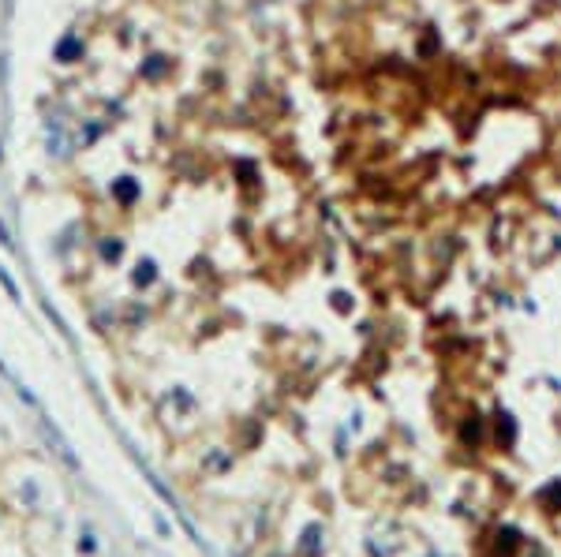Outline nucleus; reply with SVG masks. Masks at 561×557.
I'll list each match as a JSON object with an SVG mask.
<instances>
[{
    "label": "nucleus",
    "mask_w": 561,
    "mask_h": 557,
    "mask_svg": "<svg viewBox=\"0 0 561 557\" xmlns=\"http://www.w3.org/2000/svg\"><path fill=\"white\" fill-rule=\"evenodd\" d=\"M38 419H41V430H46V442L56 449V457H61V460L71 467V472H79V460H75V452H71V445L64 442L61 434H56V427H49V423H46V415H41V412H38Z\"/></svg>",
    "instance_id": "f257e3e1"
},
{
    "label": "nucleus",
    "mask_w": 561,
    "mask_h": 557,
    "mask_svg": "<svg viewBox=\"0 0 561 557\" xmlns=\"http://www.w3.org/2000/svg\"><path fill=\"white\" fill-rule=\"evenodd\" d=\"M326 550V531H322V524H311L303 531V542H300V557H318Z\"/></svg>",
    "instance_id": "f03ea898"
},
{
    "label": "nucleus",
    "mask_w": 561,
    "mask_h": 557,
    "mask_svg": "<svg viewBox=\"0 0 561 557\" xmlns=\"http://www.w3.org/2000/svg\"><path fill=\"white\" fill-rule=\"evenodd\" d=\"M494 437H498L501 449H509V445L516 442V423H513V415H505V412L494 415Z\"/></svg>",
    "instance_id": "7ed1b4c3"
},
{
    "label": "nucleus",
    "mask_w": 561,
    "mask_h": 557,
    "mask_svg": "<svg viewBox=\"0 0 561 557\" xmlns=\"http://www.w3.org/2000/svg\"><path fill=\"white\" fill-rule=\"evenodd\" d=\"M461 442H464V445H471V449H476V445L483 442V419H479L476 412H471V415L464 419V427H461Z\"/></svg>",
    "instance_id": "20e7f679"
},
{
    "label": "nucleus",
    "mask_w": 561,
    "mask_h": 557,
    "mask_svg": "<svg viewBox=\"0 0 561 557\" xmlns=\"http://www.w3.org/2000/svg\"><path fill=\"white\" fill-rule=\"evenodd\" d=\"M539 505H542L546 512H557V509H561V479H554L550 487L539 490Z\"/></svg>",
    "instance_id": "39448f33"
},
{
    "label": "nucleus",
    "mask_w": 561,
    "mask_h": 557,
    "mask_svg": "<svg viewBox=\"0 0 561 557\" xmlns=\"http://www.w3.org/2000/svg\"><path fill=\"white\" fill-rule=\"evenodd\" d=\"M79 550H86V553H94V550H98V542H94V531H90V527L83 531V539H79Z\"/></svg>",
    "instance_id": "423d86ee"
}]
</instances>
